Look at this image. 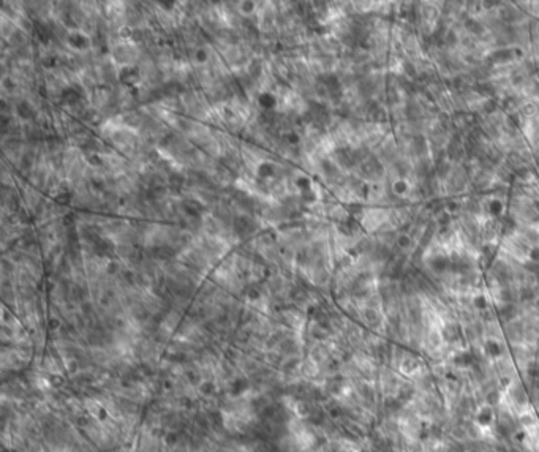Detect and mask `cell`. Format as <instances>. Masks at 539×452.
Here are the masks:
<instances>
[{
  "label": "cell",
  "instance_id": "6da1fadb",
  "mask_svg": "<svg viewBox=\"0 0 539 452\" xmlns=\"http://www.w3.org/2000/svg\"><path fill=\"white\" fill-rule=\"evenodd\" d=\"M362 172L367 179H377L383 174V166L377 160H369L362 165Z\"/></svg>",
  "mask_w": 539,
  "mask_h": 452
},
{
  "label": "cell",
  "instance_id": "7a4b0ae2",
  "mask_svg": "<svg viewBox=\"0 0 539 452\" xmlns=\"http://www.w3.org/2000/svg\"><path fill=\"white\" fill-rule=\"evenodd\" d=\"M411 150L413 153H416V155H422V153L426 152V139L422 136H415L411 139Z\"/></svg>",
  "mask_w": 539,
  "mask_h": 452
},
{
  "label": "cell",
  "instance_id": "3957f363",
  "mask_svg": "<svg viewBox=\"0 0 539 452\" xmlns=\"http://www.w3.org/2000/svg\"><path fill=\"white\" fill-rule=\"evenodd\" d=\"M464 184H465L464 171H456L454 174L451 176V185H452V190L459 191L460 188H464Z\"/></svg>",
  "mask_w": 539,
  "mask_h": 452
},
{
  "label": "cell",
  "instance_id": "277c9868",
  "mask_svg": "<svg viewBox=\"0 0 539 452\" xmlns=\"http://www.w3.org/2000/svg\"><path fill=\"white\" fill-rule=\"evenodd\" d=\"M465 25H467V28H468V32H470V33L483 35V33L486 32L484 24H483V22H479V21H475V19H468Z\"/></svg>",
  "mask_w": 539,
  "mask_h": 452
},
{
  "label": "cell",
  "instance_id": "5b68a950",
  "mask_svg": "<svg viewBox=\"0 0 539 452\" xmlns=\"http://www.w3.org/2000/svg\"><path fill=\"white\" fill-rule=\"evenodd\" d=\"M494 62H508L514 59V51L513 49H500L492 55Z\"/></svg>",
  "mask_w": 539,
  "mask_h": 452
},
{
  "label": "cell",
  "instance_id": "8992f818",
  "mask_svg": "<svg viewBox=\"0 0 539 452\" xmlns=\"http://www.w3.org/2000/svg\"><path fill=\"white\" fill-rule=\"evenodd\" d=\"M462 153H464V149H462L460 144H459L457 141H452V142L449 144V147H448V155H449V158L459 160V158L462 157Z\"/></svg>",
  "mask_w": 539,
  "mask_h": 452
},
{
  "label": "cell",
  "instance_id": "52a82bcc",
  "mask_svg": "<svg viewBox=\"0 0 539 452\" xmlns=\"http://www.w3.org/2000/svg\"><path fill=\"white\" fill-rule=\"evenodd\" d=\"M369 117L373 122H384V119H386V112H384V109L380 106H375V108L372 106L369 111Z\"/></svg>",
  "mask_w": 539,
  "mask_h": 452
},
{
  "label": "cell",
  "instance_id": "ba28073f",
  "mask_svg": "<svg viewBox=\"0 0 539 452\" xmlns=\"http://www.w3.org/2000/svg\"><path fill=\"white\" fill-rule=\"evenodd\" d=\"M500 14H502V19H503V21H506V22H513V21H516V17H517V11H516V8H511V6H508V8H502V11H500Z\"/></svg>",
  "mask_w": 539,
  "mask_h": 452
},
{
  "label": "cell",
  "instance_id": "9c48e42d",
  "mask_svg": "<svg viewBox=\"0 0 539 452\" xmlns=\"http://www.w3.org/2000/svg\"><path fill=\"white\" fill-rule=\"evenodd\" d=\"M359 90H361L364 95H367V97H369V95H372V93L375 92V82L370 81V79L362 81L361 85H359Z\"/></svg>",
  "mask_w": 539,
  "mask_h": 452
},
{
  "label": "cell",
  "instance_id": "30bf717a",
  "mask_svg": "<svg viewBox=\"0 0 539 452\" xmlns=\"http://www.w3.org/2000/svg\"><path fill=\"white\" fill-rule=\"evenodd\" d=\"M396 168H397V174H400L402 177H405L407 174H408V172H410V166H408V163L407 161H397L396 163Z\"/></svg>",
  "mask_w": 539,
  "mask_h": 452
},
{
  "label": "cell",
  "instance_id": "8fae6325",
  "mask_svg": "<svg viewBox=\"0 0 539 452\" xmlns=\"http://www.w3.org/2000/svg\"><path fill=\"white\" fill-rule=\"evenodd\" d=\"M478 90H479L481 93H484V95H489V97H490V95H494V93H495L494 85H492V84H489V82L479 84V85H478Z\"/></svg>",
  "mask_w": 539,
  "mask_h": 452
},
{
  "label": "cell",
  "instance_id": "7c38bea8",
  "mask_svg": "<svg viewBox=\"0 0 539 452\" xmlns=\"http://www.w3.org/2000/svg\"><path fill=\"white\" fill-rule=\"evenodd\" d=\"M449 163H445V161H441L440 163V165H438V168H437V172H438V176L440 177H446L448 176V172H449Z\"/></svg>",
  "mask_w": 539,
  "mask_h": 452
},
{
  "label": "cell",
  "instance_id": "4fadbf2b",
  "mask_svg": "<svg viewBox=\"0 0 539 452\" xmlns=\"http://www.w3.org/2000/svg\"><path fill=\"white\" fill-rule=\"evenodd\" d=\"M397 244H399V247H402V248H407V247L411 244V240H410V237H407V236H400L399 240H397Z\"/></svg>",
  "mask_w": 539,
  "mask_h": 452
},
{
  "label": "cell",
  "instance_id": "5bb4252c",
  "mask_svg": "<svg viewBox=\"0 0 539 452\" xmlns=\"http://www.w3.org/2000/svg\"><path fill=\"white\" fill-rule=\"evenodd\" d=\"M446 40H448V43H449V44H454V43L457 41V36L454 35V32H448Z\"/></svg>",
  "mask_w": 539,
  "mask_h": 452
},
{
  "label": "cell",
  "instance_id": "9a60e30c",
  "mask_svg": "<svg viewBox=\"0 0 539 452\" xmlns=\"http://www.w3.org/2000/svg\"><path fill=\"white\" fill-rule=\"evenodd\" d=\"M405 70H407V74H410V76H416L415 66H413V65H410V63H405Z\"/></svg>",
  "mask_w": 539,
  "mask_h": 452
}]
</instances>
